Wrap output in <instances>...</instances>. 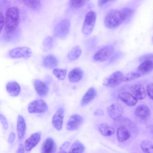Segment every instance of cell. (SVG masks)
<instances>
[{"label":"cell","mask_w":153,"mask_h":153,"mask_svg":"<svg viewBox=\"0 0 153 153\" xmlns=\"http://www.w3.org/2000/svg\"><path fill=\"white\" fill-rule=\"evenodd\" d=\"M4 29L6 33H13L17 28L19 22V14L16 7H9L5 12Z\"/></svg>","instance_id":"obj_1"},{"label":"cell","mask_w":153,"mask_h":153,"mask_svg":"<svg viewBox=\"0 0 153 153\" xmlns=\"http://www.w3.org/2000/svg\"><path fill=\"white\" fill-rule=\"evenodd\" d=\"M125 21L120 10L114 9L108 11L104 19V25L107 28L114 29Z\"/></svg>","instance_id":"obj_2"},{"label":"cell","mask_w":153,"mask_h":153,"mask_svg":"<svg viewBox=\"0 0 153 153\" xmlns=\"http://www.w3.org/2000/svg\"><path fill=\"white\" fill-rule=\"evenodd\" d=\"M71 27V22L68 19H63L55 25L53 30V34L56 37L63 39L68 34Z\"/></svg>","instance_id":"obj_3"},{"label":"cell","mask_w":153,"mask_h":153,"mask_svg":"<svg viewBox=\"0 0 153 153\" xmlns=\"http://www.w3.org/2000/svg\"><path fill=\"white\" fill-rule=\"evenodd\" d=\"M96 19V14L93 10H90L86 14L82 28V33L88 36L92 32Z\"/></svg>","instance_id":"obj_4"},{"label":"cell","mask_w":153,"mask_h":153,"mask_svg":"<svg viewBox=\"0 0 153 153\" xmlns=\"http://www.w3.org/2000/svg\"><path fill=\"white\" fill-rule=\"evenodd\" d=\"M124 76L121 71L114 72L105 78L103 85L111 88L116 87L123 82Z\"/></svg>","instance_id":"obj_5"},{"label":"cell","mask_w":153,"mask_h":153,"mask_svg":"<svg viewBox=\"0 0 153 153\" xmlns=\"http://www.w3.org/2000/svg\"><path fill=\"white\" fill-rule=\"evenodd\" d=\"M114 47L111 45H105L98 50L93 56L94 59L97 62H103L108 59L113 53Z\"/></svg>","instance_id":"obj_6"},{"label":"cell","mask_w":153,"mask_h":153,"mask_svg":"<svg viewBox=\"0 0 153 153\" xmlns=\"http://www.w3.org/2000/svg\"><path fill=\"white\" fill-rule=\"evenodd\" d=\"M48 108V105L45 101L42 99H37L30 103L27 110L30 113H40L46 112Z\"/></svg>","instance_id":"obj_7"},{"label":"cell","mask_w":153,"mask_h":153,"mask_svg":"<svg viewBox=\"0 0 153 153\" xmlns=\"http://www.w3.org/2000/svg\"><path fill=\"white\" fill-rule=\"evenodd\" d=\"M31 49L26 47H20L15 48L11 50L9 53V56L11 58L27 59L32 55Z\"/></svg>","instance_id":"obj_8"},{"label":"cell","mask_w":153,"mask_h":153,"mask_svg":"<svg viewBox=\"0 0 153 153\" xmlns=\"http://www.w3.org/2000/svg\"><path fill=\"white\" fill-rule=\"evenodd\" d=\"M83 121L82 116L78 114H74L71 116L66 125L67 129L70 131H74L78 128Z\"/></svg>","instance_id":"obj_9"},{"label":"cell","mask_w":153,"mask_h":153,"mask_svg":"<svg viewBox=\"0 0 153 153\" xmlns=\"http://www.w3.org/2000/svg\"><path fill=\"white\" fill-rule=\"evenodd\" d=\"M41 133L36 132L31 134L25 142L24 147L27 152L30 151L40 142L41 138Z\"/></svg>","instance_id":"obj_10"},{"label":"cell","mask_w":153,"mask_h":153,"mask_svg":"<svg viewBox=\"0 0 153 153\" xmlns=\"http://www.w3.org/2000/svg\"><path fill=\"white\" fill-rule=\"evenodd\" d=\"M64 114V109L62 108H60L57 110L53 117V125L57 130H60L62 128Z\"/></svg>","instance_id":"obj_11"},{"label":"cell","mask_w":153,"mask_h":153,"mask_svg":"<svg viewBox=\"0 0 153 153\" xmlns=\"http://www.w3.org/2000/svg\"><path fill=\"white\" fill-rule=\"evenodd\" d=\"M131 94L137 100L144 99L146 95V90L140 84H136L131 86L130 88Z\"/></svg>","instance_id":"obj_12"},{"label":"cell","mask_w":153,"mask_h":153,"mask_svg":"<svg viewBox=\"0 0 153 153\" xmlns=\"http://www.w3.org/2000/svg\"><path fill=\"white\" fill-rule=\"evenodd\" d=\"M107 111L110 117L114 120H117L120 118L123 112L122 107L117 104L110 106L107 108Z\"/></svg>","instance_id":"obj_13"},{"label":"cell","mask_w":153,"mask_h":153,"mask_svg":"<svg viewBox=\"0 0 153 153\" xmlns=\"http://www.w3.org/2000/svg\"><path fill=\"white\" fill-rule=\"evenodd\" d=\"M153 68V60L149 59L144 60L138 66L137 72L141 76L151 72Z\"/></svg>","instance_id":"obj_14"},{"label":"cell","mask_w":153,"mask_h":153,"mask_svg":"<svg viewBox=\"0 0 153 153\" xmlns=\"http://www.w3.org/2000/svg\"><path fill=\"white\" fill-rule=\"evenodd\" d=\"M56 151V146L53 140L51 138H47L44 142L41 147L42 153H53Z\"/></svg>","instance_id":"obj_15"},{"label":"cell","mask_w":153,"mask_h":153,"mask_svg":"<svg viewBox=\"0 0 153 153\" xmlns=\"http://www.w3.org/2000/svg\"><path fill=\"white\" fill-rule=\"evenodd\" d=\"M135 114L139 119L145 120L149 117L150 111L146 105H141L138 106L135 109Z\"/></svg>","instance_id":"obj_16"},{"label":"cell","mask_w":153,"mask_h":153,"mask_svg":"<svg viewBox=\"0 0 153 153\" xmlns=\"http://www.w3.org/2000/svg\"><path fill=\"white\" fill-rule=\"evenodd\" d=\"M118 97L121 101L129 106L134 105L137 102V99L131 94L128 92L120 93Z\"/></svg>","instance_id":"obj_17"},{"label":"cell","mask_w":153,"mask_h":153,"mask_svg":"<svg viewBox=\"0 0 153 153\" xmlns=\"http://www.w3.org/2000/svg\"><path fill=\"white\" fill-rule=\"evenodd\" d=\"M6 89L8 94L13 97L18 96L21 91L20 85L17 82L14 81L8 82L6 85Z\"/></svg>","instance_id":"obj_18"},{"label":"cell","mask_w":153,"mask_h":153,"mask_svg":"<svg viewBox=\"0 0 153 153\" xmlns=\"http://www.w3.org/2000/svg\"><path fill=\"white\" fill-rule=\"evenodd\" d=\"M33 84L35 89L39 95L43 96L48 94V88L45 83L39 79H35Z\"/></svg>","instance_id":"obj_19"},{"label":"cell","mask_w":153,"mask_h":153,"mask_svg":"<svg viewBox=\"0 0 153 153\" xmlns=\"http://www.w3.org/2000/svg\"><path fill=\"white\" fill-rule=\"evenodd\" d=\"M26 129V124L25 120L21 115H19L17 117L16 125V130L19 139H21L24 137Z\"/></svg>","instance_id":"obj_20"},{"label":"cell","mask_w":153,"mask_h":153,"mask_svg":"<svg viewBox=\"0 0 153 153\" xmlns=\"http://www.w3.org/2000/svg\"><path fill=\"white\" fill-rule=\"evenodd\" d=\"M97 92L95 89L91 87L89 88L83 96L81 101V105L84 106L88 104L96 96Z\"/></svg>","instance_id":"obj_21"},{"label":"cell","mask_w":153,"mask_h":153,"mask_svg":"<svg viewBox=\"0 0 153 153\" xmlns=\"http://www.w3.org/2000/svg\"><path fill=\"white\" fill-rule=\"evenodd\" d=\"M83 75V73L81 69L78 68H75L69 72L68 79L70 82H76L82 79Z\"/></svg>","instance_id":"obj_22"},{"label":"cell","mask_w":153,"mask_h":153,"mask_svg":"<svg viewBox=\"0 0 153 153\" xmlns=\"http://www.w3.org/2000/svg\"><path fill=\"white\" fill-rule=\"evenodd\" d=\"M43 64L46 68L52 69L55 68L58 64V60L54 55H49L45 57L43 59Z\"/></svg>","instance_id":"obj_23"},{"label":"cell","mask_w":153,"mask_h":153,"mask_svg":"<svg viewBox=\"0 0 153 153\" xmlns=\"http://www.w3.org/2000/svg\"><path fill=\"white\" fill-rule=\"evenodd\" d=\"M117 136L120 142H124L128 139L130 136V133L128 129L124 126L119 127L117 130Z\"/></svg>","instance_id":"obj_24"},{"label":"cell","mask_w":153,"mask_h":153,"mask_svg":"<svg viewBox=\"0 0 153 153\" xmlns=\"http://www.w3.org/2000/svg\"><path fill=\"white\" fill-rule=\"evenodd\" d=\"M98 128L100 133L105 136H111L115 132L114 128L113 126L105 123H102L100 124Z\"/></svg>","instance_id":"obj_25"},{"label":"cell","mask_w":153,"mask_h":153,"mask_svg":"<svg viewBox=\"0 0 153 153\" xmlns=\"http://www.w3.org/2000/svg\"><path fill=\"white\" fill-rule=\"evenodd\" d=\"M27 7L33 10H37L41 6V0H20Z\"/></svg>","instance_id":"obj_26"},{"label":"cell","mask_w":153,"mask_h":153,"mask_svg":"<svg viewBox=\"0 0 153 153\" xmlns=\"http://www.w3.org/2000/svg\"><path fill=\"white\" fill-rule=\"evenodd\" d=\"M82 53V50L78 45L74 47L69 52L67 57L69 59L74 61L78 59Z\"/></svg>","instance_id":"obj_27"},{"label":"cell","mask_w":153,"mask_h":153,"mask_svg":"<svg viewBox=\"0 0 153 153\" xmlns=\"http://www.w3.org/2000/svg\"><path fill=\"white\" fill-rule=\"evenodd\" d=\"M84 145L78 140L75 141L71 145L68 152L82 153L85 150Z\"/></svg>","instance_id":"obj_28"},{"label":"cell","mask_w":153,"mask_h":153,"mask_svg":"<svg viewBox=\"0 0 153 153\" xmlns=\"http://www.w3.org/2000/svg\"><path fill=\"white\" fill-rule=\"evenodd\" d=\"M90 0H69V6L72 9H78L85 5Z\"/></svg>","instance_id":"obj_29"},{"label":"cell","mask_w":153,"mask_h":153,"mask_svg":"<svg viewBox=\"0 0 153 153\" xmlns=\"http://www.w3.org/2000/svg\"><path fill=\"white\" fill-rule=\"evenodd\" d=\"M53 45V38L51 36H48L44 40L42 45L43 49L45 51H48L52 48Z\"/></svg>","instance_id":"obj_30"},{"label":"cell","mask_w":153,"mask_h":153,"mask_svg":"<svg viewBox=\"0 0 153 153\" xmlns=\"http://www.w3.org/2000/svg\"><path fill=\"white\" fill-rule=\"evenodd\" d=\"M140 146L143 151L145 153H153L152 143L149 141H144L140 144Z\"/></svg>","instance_id":"obj_31"},{"label":"cell","mask_w":153,"mask_h":153,"mask_svg":"<svg viewBox=\"0 0 153 153\" xmlns=\"http://www.w3.org/2000/svg\"><path fill=\"white\" fill-rule=\"evenodd\" d=\"M53 72L54 76L60 80H64L67 74V71L66 70L58 68L54 69Z\"/></svg>","instance_id":"obj_32"},{"label":"cell","mask_w":153,"mask_h":153,"mask_svg":"<svg viewBox=\"0 0 153 153\" xmlns=\"http://www.w3.org/2000/svg\"><path fill=\"white\" fill-rule=\"evenodd\" d=\"M140 76H141L137 72H130L124 76L123 81H130L137 79Z\"/></svg>","instance_id":"obj_33"},{"label":"cell","mask_w":153,"mask_h":153,"mask_svg":"<svg viewBox=\"0 0 153 153\" xmlns=\"http://www.w3.org/2000/svg\"><path fill=\"white\" fill-rule=\"evenodd\" d=\"M120 11L125 21L129 19L134 13V10L133 9L128 7L124 8L120 10Z\"/></svg>","instance_id":"obj_34"},{"label":"cell","mask_w":153,"mask_h":153,"mask_svg":"<svg viewBox=\"0 0 153 153\" xmlns=\"http://www.w3.org/2000/svg\"><path fill=\"white\" fill-rule=\"evenodd\" d=\"M10 2L9 0H0V12L9 7Z\"/></svg>","instance_id":"obj_35"},{"label":"cell","mask_w":153,"mask_h":153,"mask_svg":"<svg viewBox=\"0 0 153 153\" xmlns=\"http://www.w3.org/2000/svg\"><path fill=\"white\" fill-rule=\"evenodd\" d=\"M0 121L4 129L7 130L8 127L7 121L5 117L1 114H0Z\"/></svg>","instance_id":"obj_36"},{"label":"cell","mask_w":153,"mask_h":153,"mask_svg":"<svg viewBox=\"0 0 153 153\" xmlns=\"http://www.w3.org/2000/svg\"><path fill=\"white\" fill-rule=\"evenodd\" d=\"M146 91L148 95L152 99H153V84L150 83L148 84L146 87Z\"/></svg>","instance_id":"obj_37"},{"label":"cell","mask_w":153,"mask_h":153,"mask_svg":"<svg viewBox=\"0 0 153 153\" xmlns=\"http://www.w3.org/2000/svg\"><path fill=\"white\" fill-rule=\"evenodd\" d=\"M70 144L69 142L66 141L63 143L59 149V152H65Z\"/></svg>","instance_id":"obj_38"},{"label":"cell","mask_w":153,"mask_h":153,"mask_svg":"<svg viewBox=\"0 0 153 153\" xmlns=\"http://www.w3.org/2000/svg\"><path fill=\"white\" fill-rule=\"evenodd\" d=\"M5 24V18L2 12H0V34L1 33Z\"/></svg>","instance_id":"obj_39"},{"label":"cell","mask_w":153,"mask_h":153,"mask_svg":"<svg viewBox=\"0 0 153 153\" xmlns=\"http://www.w3.org/2000/svg\"><path fill=\"white\" fill-rule=\"evenodd\" d=\"M113 0H99L98 4L100 7H102Z\"/></svg>","instance_id":"obj_40"},{"label":"cell","mask_w":153,"mask_h":153,"mask_svg":"<svg viewBox=\"0 0 153 153\" xmlns=\"http://www.w3.org/2000/svg\"><path fill=\"white\" fill-rule=\"evenodd\" d=\"M15 133L13 132H11L9 136L8 142L10 143H12L15 140Z\"/></svg>","instance_id":"obj_41"},{"label":"cell","mask_w":153,"mask_h":153,"mask_svg":"<svg viewBox=\"0 0 153 153\" xmlns=\"http://www.w3.org/2000/svg\"><path fill=\"white\" fill-rule=\"evenodd\" d=\"M25 149L24 146L23 144H20L16 151V152L18 153H24V152Z\"/></svg>","instance_id":"obj_42"}]
</instances>
